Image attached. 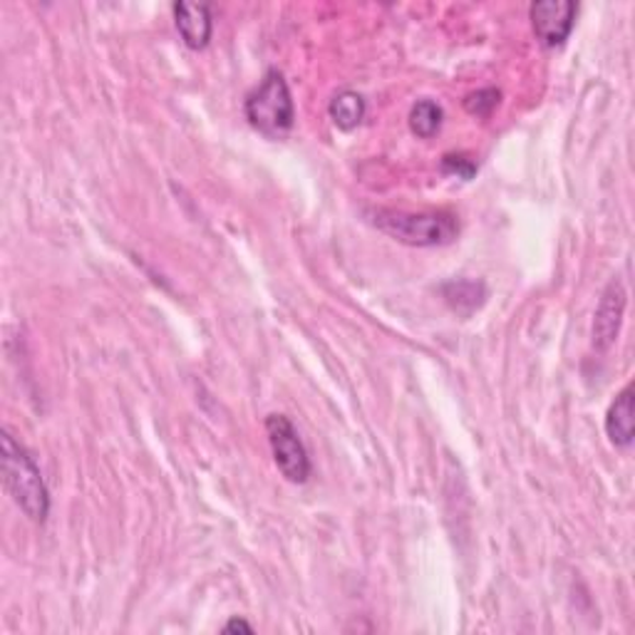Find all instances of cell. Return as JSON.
Returning a JSON list of instances; mask_svg holds the SVG:
<instances>
[{"label": "cell", "instance_id": "obj_1", "mask_svg": "<svg viewBox=\"0 0 635 635\" xmlns=\"http://www.w3.org/2000/svg\"><path fill=\"white\" fill-rule=\"evenodd\" d=\"M365 216L377 232L388 234L404 246L435 248L452 244L459 236V219L452 211L371 209Z\"/></svg>", "mask_w": 635, "mask_h": 635}, {"label": "cell", "instance_id": "obj_2", "mask_svg": "<svg viewBox=\"0 0 635 635\" xmlns=\"http://www.w3.org/2000/svg\"><path fill=\"white\" fill-rule=\"evenodd\" d=\"M0 449H3L0 462H3V484L8 494L13 496V502L21 506L27 519L43 524L50 514V492L40 467L8 430L0 437Z\"/></svg>", "mask_w": 635, "mask_h": 635}, {"label": "cell", "instance_id": "obj_3", "mask_svg": "<svg viewBox=\"0 0 635 635\" xmlns=\"http://www.w3.org/2000/svg\"><path fill=\"white\" fill-rule=\"evenodd\" d=\"M244 113L248 125L266 137H283L296 122V105L289 90V82L279 70H269L259 87L246 97Z\"/></svg>", "mask_w": 635, "mask_h": 635}, {"label": "cell", "instance_id": "obj_4", "mask_svg": "<svg viewBox=\"0 0 635 635\" xmlns=\"http://www.w3.org/2000/svg\"><path fill=\"white\" fill-rule=\"evenodd\" d=\"M266 435L273 452V462L285 480L293 484H306L310 477V457L303 445L298 430L285 415L266 418Z\"/></svg>", "mask_w": 635, "mask_h": 635}, {"label": "cell", "instance_id": "obj_5", "mask_svg": "<svg viewBox=\"0 0 635 635\" xmlns=\"http://www.w3.org/2000/svg\"><path fill=\"white\" fill-rule=\"evenodd\" d=\"M578 5L571 0H539L529 8L531 27L544 48H561L576 25Z\"/></svg>", "mask_w": 635, "mask_h": 635}, {"label": "cell", "instance_id": "obj_6", "mask_svg": "<svg viewBox=\"0 0 635 635\" xmlns=\"http://www.w3.org/2000/svg\"><path fill=\"white\" fill-rule=\"evenodd\" d=\"M625 303H628V293H625L623 283L613 279L598 301L596 318H593V348L596 351H611L615 340H619L623 316H625Z\"/></svg>", "mask_w": 635, "mask_h": 635}, {"label": "cell", "instance_id": "obj_7", "mask_svg": "<svg viewBox=\"0 0 635 635\" xmlns=\"http://www.w3.org/2000/svg\"><path fill=\"white\" fill-rule=\"evenodd\" d=\"M174 23L189 50H204L211 33H214V17L207 3H174Z\"/></svg>", "mask_w": 635, "mask_h": 635}, {"label": "cell", "instance_id": "obj_8", "mask_svg": "<svg viewBox=\"0 0 635 635\" xmlns=\"http://www.w3.org/2000/svg\"><path fill=\"white\" fill-rule=\"evenodd\" d=\"M605 435L615 447H631L635 437V398H633V385L615 395L609 412H605Z\"/></svg>", "mask_w": 635, "mask_h": 635}, {"label": "cell", "instance_id": "obj_9", "mask_svg": "<svg viewBox=\"0 0 635 635\" xmlns=\"http://www.w3.org/2000/svg\"><path fill=\"white\" fill-rule=\"evenodd\" d=\"M328 113H330V119H333L338 130L351 132L365 119L367 105H365L363 95H357L355 90H343V92H338L333 99H330Z\"/></svg>", "mask_w": 635, "mask_h": 635}, {"label": "cell", "instance_id": "obj_10", "mask_svg": "<svg viewBox=\"0 0 635 635\" xmlns=\"http://www.w3.org/2000/svg\"><path fill=\"white\" fill-rule=\"evenodd\" d=\"M442 296L452 306L457 313H469L477 310L486 298V289L482 281H452L442 285Z\"/></svg>", "mask_w": 635, "mask_h": 635}, {"label": "cell", "instance_id": "obj_11", "mask_svg": "<svg viewBox=\"0 0 635 635\" xmlns=\"http://www.w3.org/2000/svg\"><path fill=\"white\" fill-rule=\"evenodd\" d=\"M445 113L435 103V99H420V103L410 109V130L418 134L420 140H432L439 132Z\"/></svg>", "mask_w": 635, "mask_h": 635}, {"label": "cell", "instance_id": "obj_12", "mask_svg": "<svg viewBox=\"0 0 635 635\" xmlns=\"http://www.w3.org/2000/svg\"><path fill=\"white\" fill-rule=\"evenodd\" d=\"M499 99H502L499 90L484 87V90H477V92H472V95L465 97V109L474 117H490L494 109L499 107Z\"/></svg>", "mask_w": 635, "mask_h": 635}, {"label": "cell", "instance_id": "obj_13", "mask_svg": "<svg viewBox=\"0 0 635 635\" xmlns=\"http://www.w3.org/2000/svg\"><path fill=\"white\" fill-rule=\"evenodd\" d=\"M442 169L447 174H457V177L462 179H472L477 174V164L465 154H447L445 160H442Z\"/></svg>", "mask_w": 635, "mask_h": 635}, {"label": "cell", "instance_id": "obj_14", "mask_svg": "<svg viewBox=\"0 0 635 635\" xmlns=\"http://www.w3.org/2000/svg\"><path fill=\"white\" fill-rule=\"evenodd\" d=\"M224 633H254V628L244 619H232L224 625Z\"/></svg>", "mask_w": 635, "mask_h": 635}]
</instances>
